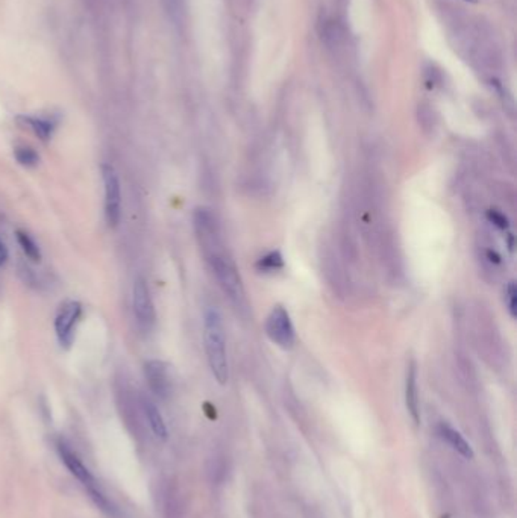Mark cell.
<instances>
[{
	"instance_id": "1",
	"label": "cell",
	"mask_w": 517,
	"mask_h": 518,
	"mask_svg": "<svg viewBox=\"0 0 517 518\" xmlns=\"http://www.w3.org/2000/svg\"><path fill=\"white\" fill-rule=\"evenodd\" d=\"M203 343H205L211 373L215 381L225 385L229 379V364L228 353H226L223 321L215 308H208L203 314Z\"/></svg>"
},
{
	"instance_id": "2",
	"label": "cell",
	"mask_w": 517,
	"mask_h": 518,
	"mask_svg": "<svg viewBox=\"0 0 517 518\" xmlns=\"http://www.w3.org/2000/svg\"><path fill=\"white\" fill-rule=\"evenodd\" d=\"M266 333L268 340L281 349H292L296 343L295 326L285 308L275 306L266 320Z\"/></svg>"
},
{
	"instance_id": "3",
	"label": "cell",
	"mask_w": 517,
	"mask_h": 518,
	"mask_svg": "<svg viewBox=\"0 0 517 518\" xmlns=\"http://www.w3.org/2000/svg\"><path fill=\"white\" fill-rule=\"evenodd\" d=\"M102 179L105 187V220L111 229H115L122 217L120 180L110 164L102 166Z\"/></svg>"
},
{
	"instance_id": "4",
	"label": "cell",
	"mask_w": 517,
	"mask_h": 518,
	"mask_svg": "<svg viewBox=\"0 0 517 518\" xmlns=\"http://www.w3.org/2000/svg\"><path fill=\"white\" fill-rule=\"evenodd\" d=\"M132 305L137 325L143 332H150L155 325V308L150 291L143 277H137L132 289Z\"/></svg>"
},
{
	"instance_id": "5",
	"label": "cell",
	"mask_w": 517,
	"mask_h": 518,
	"mask_svg": "<svg viewBox=\"0 0 517 518\" xmlns=\"http://www.w3.org/2000/svg\"><path fill=\"white\" fill-rule=\"evenodd\" d=\"M82 314V306L76 300H67L58 309L55 317V332L57 338L62 347H70L74 338V329Z\"/></svg>"
},
{
	"instance_id": "6",
	"label": "cell",
	"mask_w": 517,
	"mask_h": 518,
	"mask_svg": "<svg viewBox=\"0 0 517 518\" xmlns=\"http://www.w3.org/2000/svg\"><path fill=\"white\" fill-rule=\"evenodd\" d=\"M144 377L152 393L159 398H167L171 393V381L167 365L163 361L152 359L144 364Z\"/></svg>"
},
{
	"instance_id": "7",
	"label": "cell",
	"mask_w": 517,
	"mask_h": 518,
	"mask_svg": "<svg viewBox=\"0 0 517 518\" xmlns=\"http://www.w3.org/2000/svg\"><path fill=\"white\" fill-rule=\"evenodd\" d=\"M57 449H58L61 461L66 464V467L69 468V471L84 485V487H85V485L94 482V478H93V474L90 473V470L84 466V462L78 456V453L74 451L66 441L58 439Z\"/></svg>"
},
{
	"instance_id": "8",
	"label": "cell",
	"mask_w": 517,
	"mask_h": 518,
	"mask_svg": "<svg viewBox=\"0 0 517 518\" xmlns=\"http://www.w3.org/2000/svg\"><path fill=\"white\" fill-rule=\"evenodd\" d=\"M405 402L407 409L410 413L414 423L419 425L420 417H419V396H417V369L414 361L410 362L407 370V379H405Z\"/></svg>"
},
{
	"instance_id": "9",
	"label": "cell",
	"mask_w": 517,
	"mask_h": 518,
	"mask_svg": "<svg viewBox=\"0 0 517 518\" xmlns=\"http://www.w3.org/2000/svg\"><path fill=\"white\" fill-rule=\"evenodd\" d=\"M438 435L443 438L452 449H454L455 451H458L461 456H465L467 459L473 458V450H472L470 444L465 438H462V435L454 427H450L446 423H441L438 426Z\"/></svg>"
},
{
	"instance_id": "10",
	"label": "cell",
	"mask_w": 517,
	"mask_h": 518,
	"mask_svg": "<svg viewBox=\"0 0 517 518\" xmlns=\"http://www.w3.org/2000/svg\"><path fill=\"white\" fill-rule=\"evenodd\" d=\"M142 406H143V413L146 415L147 423H149L150 429H152L155 437H158L159 439H167L169 430H167L164 418H163V415H161V413L158 411V408L155 406V403L150 402L149 398L144 397L142 401Z\"/></svg>"
},
{
	"instance_id": "11",
	"label": "cell",
	"mask_w": 517,
	"mask_h": 518,
	"mask_svg": "<svg viewBox=\"0 0 517 518\" xmlns=\"http://www.w3.org/2000/svg\"><path fill=\"white\" fill-rule=\"evenodd\" d=\"M85 490L89 491L91 500L94 502V505L98 506V508L102 512H105L106 515H110V517H114V518H117L118 515H120V511H118V508L113 503V500L108 499V495L102 491V488L99 487V485L96 483V480L89 483V485H85Z\"/></svg>"
},
{
	"instance_id": "12",
	"label": "cell",
	"mask_w": 517,
	"mask_h": 518,
	"mask_svg": "<svg viewBox=\"0 0 517 518\" xmlns=\"http://www.w3.org/2000/svg\"><path fill=\"white\" fill-rule=\"evenodd\" d=\"M23 120L32 129V132H34L40 139H42V142H47L53 134V129H55V123L49 120V118L25 117Z\"/></svg>"
},
{
	"instance_id": "13",
	"label": "cell",
	"mask_w": 517,
	"mask_h": 518,
	"mask_svg": "<svg viewBox=\"0 0 517 518\" xmlns=\"http://www.w3.org/2000/svg\"><path fill=\"white\" fill-rule=\"evenodd\" d=\"M17 241L21 247V251H23V253L30 259V261L34 263H40L41 259V252H40V247L37 246V243L30 238V235L23 232V231H17Z\"/></svg>"
},
{
	"instance_id": "14",
	"label": "cell",
	"mask_w": 517,
	"mask_h": 518,
	"mask_svg": "<svg viewBox=\"0 0 517 518\" xmlns=\"http://www.w3.org/2000/svg\"><path fill=\"white\" fill-rule=\"evenodd\" d=\"M283 267H284L283 256H281V253H279L278 251H273L271 253H267L266 256H263L260 259V261L256 263V268L260 270V272H264V273L278 272V270H281Z\"/></svg>"
},
{
	"instance_id": "15",
	"label": "cell",
	"mask_w": 517,
	"mask_h": 518,
	"mask_svg": "<svg viewBox=\"0 0 517 518\" xmlns=\"http://www.w3.org/2000/svg\"><path fill=\"white\" fill-rule=\"evenodd\" d=\"M14 155H16L17 163H18L20 166L26 167V168L35 167V166L40 163V156H38V154L35 152L34 149L29 147V146H18V147L16 149Z\"/></svg>"
},
{
	"instance_id": "16",
	"label": "cell",
	"mask_w": 517,
	"mask_h": 518,
	"mask_svg": "<svg viewBox=\"0 0 517 518\" xmlns=\"http://www.w3.org/2000/svg\"><path fill=\"white\" fill-rule=\"evenodd\" d=\"M505 305H507L510 316L513 318H516V316H517V288L513 280L511 282H509L507 289H505Z\"/></svg>"
},
{
	"instance_id": "17",
	"label": "cell",
	"mask_w": 517,
	"mask_h": 518,
	"mask_svg": "<svg viewBox=\"0 0 517 518\" xmlns=\"http://www.w3.org/2000/svg\"><path fill=\"white\" fill-rule=\"evenodd\" d=\"M489 219H490L494 224L499 226L501 229L507 228V219H505L504 215H502V214H499L498 211H490V212H489Z\"/></svg>"
},
{
	"instance_id": "18",
	"label": "cell",
	"mask_w": 517,
	"mask_h": 518,
	"mask_svg": "<svg viewBox=\"0 0 517 518\" xmlns=\"http://www.w3.org/2000/svg\"><path fill=\"white\" fill-rule=\"evenodd\" d=\"M6 259H8V251H6L5 244L0 241V267L6 263Z\"/></svg>"
},
{
	"instance_id": "19",
	"label": "cell",
	"mask_w": 517,
	"mask_h": 518,
	"mask_svg": "<svg viewBox=\"0 0 517 518\" xmlns=\"http://www.w3.org/2000/svg\"><path fill=\"white\" fill-rule=\"evenodd\" d=\"M167 2H169V8L171 9V13H179L181 0H167Z\"/></svg>"
},
{
	"instance_id": "20",
	"label": "cell",
	"mask_w": 517,
	"mask_h": 518,
	"mask_svg": "<svg viewBox=\"0 0 517 518\" xmlns=\"http://www.w3.org/2000/svg\"><path fill=\"white\" fill-rule=\"evenodd\" d=\"M466 2H477V0H466Z\"/></svg>"
}]
</instances>
